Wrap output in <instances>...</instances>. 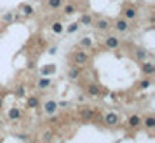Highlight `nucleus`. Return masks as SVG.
<instances>
[{
	"label": "nucleus",
	"instance_id": "nucleus-8",
	"mask_svg": "<svg viewBox=\"0 0 155 143\" xmlns=\"http://www.w3.org/2000/svg\"><path fill=\"white\" fill-rule=\"evenodd\" d=\"M141 72L147 75H153L155 73V65L153 63H143L141 65Z\"/></svg>",
	"mask_w": 155,
	"mask_h": 143
},
{
	"label": "nucleus",
	"instance_id": "nucleus-13",
	"mask_svg": "<svg viewBox=\"0 0 155 143\" xmlns=\"http://www.w3.org/2000/svg\"><path fill=\"white\" fill-rule=\"evenodd\" d=\"M141 122L145 124V128H147V129H153L155 128V117H153V115H148L147 119H145V121H141Z\"/></svg>",
	"mask_w": 155,
	"mask_h": 143
},
{
	"label": "nucleus",
	"instance_id": "nucleus-17",
	"mask_svg": "<svg viewBox=\"0 0 155 143\" xmlns=\"http://www.w3.org/2000/svg\"><path fill=\"white\" fill-rule=\"evenodd\" d=\"M147 51H143V49H138L136 51V58H138V59H141V61H145V59H147Z\"/></svg>",
	"mask_w": 155,
	"mask_h": 143
},
{
	"label": "nucleus",
	"instance_id": "nucleus-25",
	"mask_svg": "<svg viewBox=\"0 0 155 143\" xmlns=\"http://www.w3.org/2000/svg\"><path fill=\"white\" fill-rule=\"evenodd\" d=\"M37 105H38V100H37V98H30L28 100V107L30 108H35Z\"/></svg>",
	"mask_w": 155,
	"mask_h": 143
},
{
	"label": "nucleus",
	"instance_id": "nucleus-3",
	"mask_svg": "<svg viewBox=\"0 0 155 143\" xmlns=\"http://www.w3.org/2000/svg\"><path fill=\"white\" fill-rule=\"evenodd\" d=\"M117 122H119V115L113 114V112H110L103 117V124H106V126H115Z\"/></svg>",
	"mask_w": 155,
	"mask_h": 143
},
{
	"label": "nucleus",
	"instance_id": "nucleus-1",
	"mask_svg": "<svg viewBox=\"0 0 155 143\" xmlns=\"http://www.w3.org/2000/svg\"><path fill=\"white\" fill-rule=\"evenodd\" d=\"M73 61H75V65L77 66H80V65H85L87 61H89V54L85 52V51H77L75 54H73Z\"/></svg>",
	"mask_w": 155,
	"mask_h": 143
},
{
	"label": "nucleus",
	"instance_id": "nucleus-30",
	"mask_svg": "<svg viewBox=\"0 0 155 143\" xmlns=\"http://www.w3.org/2000/svg\"><path fill=\"white\" fill-rule=\"evenodd\" d=\"M150 84H152L150 80H143V82H141V84H140V89H145V87H148V86H150Z\"/></svg>",
	"mask_w": 155,
	"mask_h": 143
},
{
	"label": "nucleus",
	"instance_id": "nucleus-14",
	"mask_svg": "<svg viewBox=\"0 0 155 143\" xmlns=\"http://www.w3.org/2000/svg\"><path fill=\"white\" fill-rule=\"evenodd\" d=\"M19 117H21L19 108H11V110H9V119H11V121H16V119H19Z\"/></svg>",
	"mask_w": 155,
	"mask_h": 143
},
{
	"label": "nucleus",
	"instance_id": "nucleus-6",
	"mask_svg": "<svg viewBox=\"0 0 155 143\" xmlns=\"http://www.w3.org/2000/svg\"><path fill=\"white\" fill-rule=\"evenodd\" d=\"M101 91H103V89H101L98 84H91V86H87V94H89V96H94V98H96V96L101 94Z\"/></svg>",
	"mask_w": 155,
	"mask_h": 143
},
{
	"label": "nucleus",
	"instance_id": "nucleus-12",
	"mask_svg": "<svg viewBox=\"0 0 155 143\" xmlns=\"http://www.w3.org/2000/svg\"><path fill=\"white\" fill-rule=\"evenodd\" d=\"M127 124H129V128H138V126L141 124V119L138 117V115H131L129 121H127Z\"/></svg>",
	"mask_w": 155,
	"mask_h": 143
},
{
	"label": "nucleus",
	"instance_id": "nucleus-18",
	"mask_svg": "<svg viewBox=\"0 0 155 143\" xmlns=\"http://www.w3.org/2000/svg\"><path fill=\"white\" fill-rule=\"evenodd\" d=\"M49 86H51L49 79H40L38 80V87H40V89H45V87H49Z\"/></svg>",
	"mask_w": 155,
	"mask_h": 143
},
{
	"label": "nucleus",
	"instance_id": "nucleus-31",
	"mask_svg": "<svg viewBox=\"0 0 155 143\" xmlns=\"http://www.w3.org/2000/svg\"><path fill=\"white\" fill-rule=\"evenodd\" d=\"M0 110H2V98H0Z\"/></svg>",
	"mask_w": 155,
	"mask_h": 143
},
{
	"label": "nucleus",
	"instance_id": "nucleus-4",
	"mask_svg": "<svg viewBox=\"0 0 155 143\" xmlns=\"http://www.w3.org/2000/svg\"><path fill=\"white\" fill-rule=\"evenodd\" d=\"M105 45L108 47V49H117V47L120 45V40L117 38V37L110 35V37H106L105 38Z\"/></svg>",
	"mask_w": 155,
	"mask_h": 143
},
{
	"label": "nucleus",
	"instance_id": "nucleus-28",
	"mask_svg": "<svg viewBox=\"0 0 155 143\" xmlns=\"http://www.w3.org/2000/svg\"><path fill=\"white\" fill-rule=\"evenodd\" d=\"M16 94H18L19 98H21V96H25V87H23V86H18V87H16Z\"/></svg>",
	"mask_w": 155,
	"mask_h": 143
},
{
	"label": "nucleus",
	"instance_id": "nucleus-2",
	"mask_svg": "<svg viewBox=\"0 0 155 143\" xmlns=\"http://www.w3.org/2000/svg\"><path fill=\"white\" fill-rule=\"evenodd\" d=\"M113 26H115V30H117V32L124 33V32H127V30H129V23H127V19H124V18H119L117 21L113 23Z\"/></svg>",
	"mask_w": 155,
	"mask_h": 143
},
{
	"label": "nucleus",
	"instance_id": "nucleus-16",
	"mask_svg": "<svg viewBox=\"0 0 155 143\" xmlns=\"http://www.w3.org/2000/svg\"><path fill=\"white\" fill-rule=\"evenodd\" d=\"M91 23H92V18L89 14H84L80 18V23H78V25H91Z\"/></svg>",
	"mask_w": 155,
	"mask_h": 143
},
{
	"label": "nucleus",
	"instance_id": "nucleus-29",
	"mask_svg": "<svg viewBox=\"0 0 155 143\" xmlns=\"http://www.w3.org/2000/svg\"><path fill=\"white\" fill-rule=\"evenodd\" d=\"M2 19H4V21H5V23H11V21H12V19H14V16L11 14V12H7V14L4 16V18H2Z\"/></svg>",
	"mask_w": 155,
	"mask_h": 143
},
{
	"label": "nucleus",
	"instance_id": "nucleus-20",
	"mask_svg": "<svg viewBox=\"0 0 155 143\" xmlns=\"http://www.w3.org/2000/svg\"><path fill=\"white\" fill-rule=\"evenodd\" d=\"M92 121H94V124H103V115L101 114H94L92 115Z\"/></svg>",
	"mask_w": 155,
	"mask_h": 143
},
{
	"label": "nucleus",
	"instance_id": "nucleus-23",
	"mask_svg": "<svg viewBox=\"0 0 155 143\" xmlns=\"http://www.w3.org/2000/svg\"><path fill=\"white\" fill-rule=\"evenodd\" d=\"M78 30V23H71L70 26H68V33H75Z\"/></svg>",
	"mask_w": 155,
	"mask_h": 143
},
{
	"label": "nucleus",
	"instance_id": "nucleus-15",
	"mask_svg": "<svg viewBox=\"0 0 155 143\" xmlns=\"http://www.w3.org/2000/svg\"><path fill=\"white\" fill-rule=\"evenodd\" d=\"M47 5L56 11V9H59L61 5H63V0H47Z\"/></svg>",
	"mask_w": 155,
	"mask_h": 143
},
{
	"label": "nucleus",
	"instance_id": "nucleus-22",
	"mask_svg": "<svg viewBox=\"0 0 155 143\" xmlns=\"http://www.w3.org/2000/svg\"><path fill=\"white\" fill-rule=\"evenodd\" d=\"M52 32L61 33V32H63V25H61V23H54V25H52Z\"/></svg>",
	"mask_w": 155,
	"mask_h": 143
},
{
	"label": "nucleus",
	"instance_id": "nucleus-11",
	"mask_svg": "<svg viewBox=\"0 0 155 143\" xmlns=\"http://www.w3.org/2000/svg\"><path fill=\"white\" fill-rule=\"evenodd\" d=\"M80 77V70H78V66H70V70H68V79L70 80H77Z\"/></svg>",
	"mask_w": 155,
	"mask_h": 143
},
{
	"label": "nucleus",
	"instance_id": "nucleus-27",
	"mask_svg": "<svg viewBox=\"0 0 155 143\" xmlns=\"http://www.w3.org/2000/svg\"><path fill=\"white\" fill-rule=\"evenodd\" d=\"M75 12V5H66L64 7V14H73Z\"/></svg>",
	"mask_w": 155,
	"mask_h": 143
},
{
	"label": "nucleus",
	"instance_id": "nucleus-26",
	"mask_svg": "<svg viewBox=\"0 0 155 143\" xmlns=\"http://www.w3.org/2000/svg\"><path fill=\"white\" fill-rule=\"evenodd\" d=\"M52 72H54V66L49 65L47 68H44V70H42V75H49V73H52Z\"/></svg>",
	"mask_w": 155,
	"mask_h": 143
},
{
	"label": "nucleus",
	"instance_id": "nucleus-7",
	"mask_svg": "<svg viewBox=\"0 0 155 143\" xmlns=\"http://www.w3.org/2000/svg\"><path fill=\"white\" fill-rule=\"evenodd\" d=\"M122 14H124V19L129 21V19H134L138 12H136V9H134V7H126L124 11H122Z\"/></svg>",
	"mask_w": 155,
	"mask_h": 143
},
{
	"label": "nucleus",
	"instance_id": "nucleus-5",
	"mask_svg": "<svg viewBox=\"0 0 155 143\" xmlns=\"http://www.w3.org/2000/svg\"><path fill=\"white\" fill-rule=\"evenodd\" d=\"M56 110H58V103H56V101L51 100V101H45V103H44V112H45V114L52 115Z\"/></svg>",
	"mask_w": 155,
	"mask_h": 143
},
{
	"label": "nucleus",
	"instance_id": "nucleus-24",
	"mask_svg": "<svg viewBox=\"0 0 155 143\" xmlns=\"http://www.w3.org/2000/svg\"><path fill=\"white\" fill-rule=\"evenodd\" d=\"M42 140H44V141H45V143H49L51 140H52V133H51V131H47V133H44Z\"/></svg>",
	"mask_w": 155,
	"mask_h": 143
},
{
	"label": "nucleus",
	"instance_id": "nucleus-9",
	"mask_svg": "<svg viewBox=\"0 0 155 143\" xmlns=\"http://www.w3.org/2000/svg\"><path fill=\"white\" fill-rule=\"evenodd\" d=\"M92 115H94V110L92 108H84L82 112H80V117H82V121H92Z\"/></svg>",
	"mask_w": 155,
	"mask_h": 143
},
{
	"label": "nucleus",
	"instance_id": "nucleus-21",
	"mask_svg": "<svg viewBox=\"0 0 155 143\" xmlns=\"http://www.w3.org/2000/svg\"><path fill=\"white\" fill-rule=\"evenodd\" d=\"M80 45H82V47H91V45H92V40H91V38H85V37H84V38L80 40Z\"/></svg>",
	"mask_w": 155,
	"mask_h": 143
},
{
	"label": "nucleus",
	"instance_id": "nucleus-19",
	"mask_svg": "<svg viewBox=\"0 0 155 143\" xmlns=\"http://www.w3.org/2000/svg\"><path fill=\"white\" fill-rule=\"evenodd\" d=\"M23 14L25 16H33V7H30V5H23Z\"/></svg>",
	"mask_w": 155,
	"mask_h": 143
},
{
	"label": "nucleus",
	"instance_id": "nucleus-10",
	"mask_svg": "<svg viewBox=\"0 0 155 143\" xmlns=\"http://www.w3.org/2000/svg\"><path fill=\"white\" fill-rule=\"evenodd\" d=\"M96 28L101 30V32H106V30L110 28V21L105 19V18H101V19H98V23H96Z\"/></svg>",
	"mask_w": 155,
	"mask_h": 143
}]
</instances>
